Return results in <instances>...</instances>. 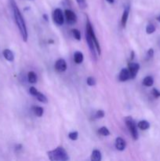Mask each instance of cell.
Listing matches in <instances>:
<instances>
[{"label":"cell","mask_w":160,"mask_h":161,"mask_svg":"<svg viewBox=\"0 0 160 161\" xmlns=\"http://www.w3.org/2000/svg\"><path fill=\"white\" fill-rule=\"evenodd\" d=\"M11 3V7L13 9V15H14V19L16 21V24L17 25L18 28H19L20 33L21 35L24 42H27L28 41V30H27V26H26L25 21H24V18H23L22 14H21V11L19 10V8L17 6L16 3L14 0H10Z\"/></svg>","instance_id":"6da1fadb"},{"label":"cell","mask_w":160,"mask_h":161,"mask_svg":"<svg viewBox=\"0 0 160 161\" xmlns=\"http://www.w3.org/2000/svg\"><path fill=\"white\" fill-rule=\"evenodd\" d=\"M47 154H48V157L50 160L66 161L69 159L68 153L62 147H57L55 149L48 152Z\"/></svg>","instance_id":"7a4b0ae2"},{"label":"cell","mask_w":160,"mask_h":161,"mask_svg":"<svg viewBox=\"0 0 160 161\" xmlns=\"http://www.w3.org/2000/svg\"><path fill=\"white\" fill-rule=\"evenodd\" d=\"M125 122H126V127H127L128 130L130 132L133 140H138L139 136H138V129H137V123L134 119H133L131 116H127L125 119Z\"/></svg>","instance_id":"3957f363"},{"label":"cell","mask_w":160,"mask_h":161,"mask_svg":"<svg viewBox=\"0 0 160 161\" xmlns=\"http://www.w3.org/2000/svg\"><path fill=\"white\" fill-rule=\"evenodd\" d=\"M86 32H87L88 33H89V34L91 36V37H92L93 40H94V44H95L96 49H97L99 55H100V53H101V50H100V43H99V41H98V39H97V38L96 37L95 32H94V28H93V26H92V24H91L89 18H87V21H86Z\"/></svg>","instance_id":"277c9868"},{"label":"cell","mask_w":160,"mask_h":161,"mask_svg":"<svg viewBox=\"0 0 160 161\" xmlns=\"http://www.w3.org/2000/svg\"><path fill=\"white\" fill-rule=\"evenodd\" d=\"M86 43H87L88 44V47H89L90 50V53H91V55H92L93 59L96 61L97 59V54H96L95 44H94V40H93L91 36L87 32H86Z\"/></svg>","instance_id":"5b68a950"},{"label":"cell","mask_w":160,"mask_h":161,"mask_svg":"<svg viewBox=\"0 0 160 161\" xmlns=\"http://www.w3.org/2000/svg\"><path fill=\"white\" fill-rule=\"evenodd\" d=\"M53 21H55L59 25H62L65 22V17H64L63 13L61 10L59 8H57L53 11Z\"/></svg>","instance_id":"8992f818"},{"label":"cell","mask_w":160,"mask_h":161,"mask_svg":"<svg viewBox=\"0 0 160 161\" xmlns=\"http://www.w3.org/2000/svg\"><path fill=\"white\" fill-rule=\"evenodd\" d=\"M140 69V64L136 62H130L128 64V70L130 75V79H134Z\"/></svg>","instance_id":"52a82bcc"},{"label":"cell","mask_w":160,"mask_h":161,"mask_svg":"<svg viewBox=\"0 0 160 161\" xmlns=\"http://www.w3.org/2000/svg\"><path fill=\"white\" fill-rule=\"evenodd\" d=\"M65 16L66 18L67 23L69 24H74L77 22V17L76 14L71 10H66L65 11Z\"/></svg>","instance_id":"ba28073f"},{"label":"cell","mask_w":160,"mask_h":161,"mask_svg":"<svg viewBox=\"0 0 160 161\" xmlns=\"http://www.w3.org/2000/svg\"><path fill=\"white\" fill-rule=\"evenodd\" d=\"M67 63L64 59L57 60L55 64V69L58 73H64L67 70Z\"/></svg>","instance_id":"9c48e42d"},{"label":"cell","mask_w":160,"mask_h":161,"mask_svg":"<svg viewBox=\"0 0 160 161\" xmlns=\"http://www.w3.org/2000/svg\"><path fill=\"white\" fill-rule=\"evenodd\" d=\"M119 79L121 82H126V81L129 80L130 79V75H129V70L127 68H123L119 73Z\"/></svg>","instance_id":"30bf717a"},{"label":"cell","mask_w":160,"mask_h":161,"mask_svg":"<svg viewBox=\"0 0 160 161\" xmlns=\"http://www.w3.org/2000/svg\"><path fill=\"white\" fill-rule=\"evenodd\" d=\"M126 143L125 140L122 138L119 137L115 139V148L119 151H123L126 148Z\"/></svg>","instance_id":"8fae6325"},{"label":"cell","mask_w":160,"mask_h":161,"mask_svg":"<svg viewBox=\"0 0 160 161\" xmlns=\"http://www.w3.org/2000/svg\"><path fill=\"white\" fill-rule=\"evenodd\" d=\"M129 10H130V8H129V6H127V7L125 8L124 11H123V17H122V25H123V28L126 27V22H127V20H128V17H129Z\"/></svg>","instance_id":"7c38bea8"},{"label":"cell","mask_w":160,"mask_h":161,"mask_svg":"<svg viewBox=\"0 0 160 161\" xmlns=\"http://www.w3.org/2000/svg\"><path fill=\"white\" fill-rule=\"evenodd\" d=\"M2 54H3L4 58L9 61H13L14 60V55H13V53L9 49H6V50H3L2 52Z\"/></svg>","instance_id":"4fadbf2b"},{"label":"cell","mask_w":160,"mask_h":161,"mask_svg":"<svg viewBox=\"0 0 160 161\" xmlns=\"http://www.w3.org/2000/svg\"><path fill=\"white\" fill-rule=\"evenodd\" d=\"M101 153L99 150L95 149L93 151L92 155H91V159L93 161H100L101 160Z\"/></svg>","instance_id":"5bb4252c"},{"label":"cell","mask_w":160,"mask_h":161,"mask_svg":"<svg viewBox=\"0 0 160 161\" xmlns=\"http://www.w3.org/2000/svg\"><path fill=\"white\" fill-rule=\"evenodd\" d=\"M74 60L76 64H81L83 61V54L82 52L76 51L74 53Z\"/></svg>","instance_id":"9a60e30c"},{"label":"cell","mask_w":160,"mask_h":161,"mask_svg":"<svg viewBox=\"0 0 160 161\" xmlns=\"http://www.w3.org/2000/svg\"><path fill=\"white\" fill-rule=\"evenodd\" d=\"M138 128H140L141 130L145 131V130H148V129L150 127V123H149L147 120H141L138 123Z\"/></svg>","instance_id":"2e32d148"},{"label":"cell","mask_w":160,"mask_h":161,"mask_svg":"<svg viewBox=\"0 0 160 161\" xmlns=\"http://www.w3.org/2000/svg\"><path fill=\"white\" fill-rule=\"evenodd\" d=\"M28 82L34 84L37 82V76H36V74L34 72L31 71L28 73Z\"/></svg>","instance_id":"e0dca14e"},{"label":"cell","mask_w":160,"mask_h":161,"mask_svg":"<svg viewBox=\"0 0 160 161\" xmlns=\"http://www.w3.org/2000/svg\"><path fill=\"white\" fill-rule=\"evenodd\" d=\"M143 84H144L145 87H152L154 84V79L152 76H146L145 78L143 80Z\"/></svg>","instance_id":"ac0fdd59"},{"label":"cell","mask_w":160,"mask_h":161,"mask_svg":"<svg viewBox=\"0 0 160 161\" xmlns=\"http://www.w3.org/2000/svg\"><path fill=\"white\" fill-rule=\"evenodd\" d=\"M36 98L38 99V101H39L42 103H47L48 100H47V98L43 94V93H40V92H38V93L36 94Z\"/></svg>","instance_id":"d6986e66"},{"label":"cell","mask_w":160,"mask_h":161,"mask_svg":"<svg viewBox=\"0 0 160 161\" xmlns=\"http://www.w3.org/2000/svg\"><path fill=\"white\" fill-rule=\"evenodd\" d=\"M33 112H34L35 114L37 116L39 117H41V116L43 115V108L42 107H39V106H36V107H33Z\"/></svg>","instance_id":"ffe728a7"},{"label":"cell","mask_w":160,"mask_h":161,"mask_svg":"<svg viewBox=\"0 0 160 161\" xmlns=\"http://www.w3.org/2000/svg\"><path fill=\"white\" fill-rule=\"evenodd\" d=\"M98 132L99 134H101V135L103 136H109V134H110V131H109V130L105 127H100V128L99 129Z\"/></svg>","instance_id":"44dd1931"},{"label":"cell","mask_w":160,"mask_h":161,"mask_svg":"<svg viewBox=\"0 0 160 161\" xmlns=\"http://www.w3.org/2000/svg\"><path fill=\"white\" fill-rule=\"evenodd\" d=\"M155 32V27L154 24H148L146 27V32L148 34H152L153 32Z\"/></svg>","instance_id":"7402d4cb"},{"label":"cell","mask_w":160,"mask_h":161,"mask_svg":"<svg viewBox=\"0 0 160 161\" xmlns=\"http://www.w3.org/2000/svg\"><path fill=\"white\" fill-rule=\"evenodd\" d=\"M72 35L76 40H80L81 39V34L78 29H72Z\"/></svg>","instance_id":"603a6c76"},{"label":"cell","mask_w":160,"mask_h":161,"mask_svg":"<svg viewBox=\"0 0 160 161\" xmlns=\"http://www.w3.org/2000/svg\"><path fill=\"white\" fill-rule=\"evenodd\" d=\"M68 137L71 140L75 141L78 139V137H79V134H78L77 131H72V132H70L68 134Z\"/></svg>","instance_id":"cb8c5ba5"},{"label":"cell","mask_w":160,"mask_h":161,"mask_svg":"<svg viewBox=\"0 0 160 161\" xmlns=\"http://www.w3.org/2000/svg\"><path fill=\"white\" fill-rule=\"evenodd\" d=\"M76 2H77V3L79 4V6L80 8L83 9V10L86 9V0H76Z\"/></svg>","instance_id":"d4e9b609"},{"label":"cell","mask_w":160,"mask_h":161,"mask_svg":"<svg viewBox=\"0 0 160 161\" xmlns=\"http://www.w3.org/2000/svg\"><path fill=\"white\" fill-rule=\"evenodd\" d=\"M86 83H87L88 85L92 87V86H94L96 84V80L94 77H88Z\"/></svg>","instance_id":"484cf974"},{"label":"cell","mask_w":160,"mask_h":161,"mask_svg":"<svg viewBox=\"0 0 160 161\" xmlns=\"http://www.w3.org/2000/svg\"><path fill=\"white\" fill-rule=\"evenodd\" d=\"M95 116L97 119H101V118H103L104 116V112L103 110H98L97 112V113H96Z\"/></svg>","instance_id":"4316f807"},{"label":"cell","mask_w":160,"mask_h":161,"mask_svg":"<svg viewBox=\"0 0 160 161\" xmlns=\"http://www.w3.org/2000/svg\"><path fill=\"white\" fill-rule=\"evenodd\" d=\"M152 92V94H153V96L155 97V98H159L160 97V91L158 90H157L156 88H154Z\"/></svg>","instance_id":"83f0119b"},{"label":"cell","mask_w":160,"mask_h":161,"mask_svg":"<svg viewBox=\"0 0 160 161\" xmlns=\"http://www.w3.org/2000/svg\"><path fill=\"white\" fill-rule=\"evenodd\" d=\"M153 55H154V50L153 49H149L148 51V53H147V57H146V59L147 60L151 59V58L153 57Z\"/></svg>","instance_id":"f1b7e54d"},{"label":"cell","mask_w":160,"mask_h":161,"mask_svg":"<svg viewBox=\"0 0 160 161\" xmlns=\"http://www.w3.org/2000/svg\"><path fill=\"white\" fill-rule=\"evenodd\" d=\"M29 91H30V93H31L32 95H33V96H35V97L36 96V94H37L38 92H39V91H38L37 89H36V87H30Z\"/></svg>","instance_id":"f546056e"},{"label":"cell","mask_w":160,"mask_h":161,"mask_svg":"<svg viewBox=\"0 0 160 161\" xmlns=\"http://www.w3.org/2000/svg\"><path fill=\"white\" fill-rule=\"evenodd\" d=\"M106 1L110 4H113L114 2H115V0H106Z\"/></svg>","instance_id":"4dcf8cb0"},{"label":"cell","mask_w":160,"mask_h":161,"mask_svg":"<svg viewBox=\"0 0 160 161\" xmlns=\"http://www.w3.org/2000/svg\"><path fill=\"white\" fill-rule=\"evenodd\" d=\"M43 18L46 20V21H48V18H47V15L46 14H43Z\"/></svg>","instance_id":"1f68e13d"},{"label":"cell","mask_w":160,"mask_h":161,"mask_svg":"<svg viewBox=\"0 0 160 161\" xmlns=\"http://www.w3.org/2000/svg\"><path fill=\"white\" fill-rule=\"evenodd\" d=\"M157 21H159V22H160V16L157 18Z\"/></svg>","instance_id":"d6a6232c"}]
</instances>
